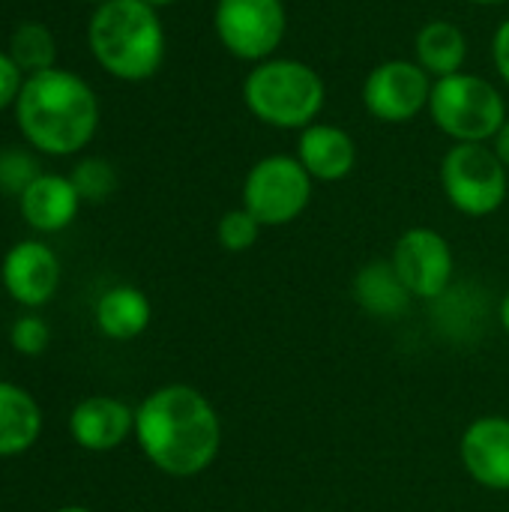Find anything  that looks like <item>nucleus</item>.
Wrapping results in <instances>:
<instances>
[{"mask_svg":"<svg viewBox=\"0 0 509 512\" xmlns=\"http://www.w3.org/2000/svg\"><path fill=\"white\" fill-rule=\"evenodd\" d=\"M354 300L375 318H399L411 306V291L399 279L390 261H372L357 270L354 276Z\"/></svg>","mask_w":509,"mask_h":512,"instance_id":"19","label":"nucleus"},{"mask_svg":"<svg viewBox=\"0 0 509 512\" xmlns=\"http://www.w3.org/2000/svg\"><path fill=\"white\" fill-rule=\"evenodd\" d=\"M432 84L435 78L417 60H384L363 81V105L375 120L399 126L429 111Z\"/></svg>","mask_w":509,"mask_h":512,"instance_id":"9","label":"nucleus"},{"mask_svg":"<svg viewBox=\"0 0 509 512\" xmlns=\"http://www.w3.org/2000/svg\"><path fill=\"white\" fill-rule=\"evenodd\" d=\"M243 102L258 123L303 132L318 123L327 102V87L315 66L294 57H270L246 72Z\"/></svg>","mask_w":509,"mask_h":512,"instance_id":"4","label":"nucleus"},{"mask_svg":"<svg viewBox=\"0 0 509 512\" xmlns=\"http://www.w3.org/2000/svg\"><path fill=\"white\" fill-rule=\"evenodd\" d=\"M498 321H501V327L509 333V294L501 300V306H498Z\"/></svg>","mask_w":509,"mask_h":512,"instance_id":"28","label":"nucleus"},{"mask_svg":"<svg viewBox=\"0 0 509 512\" xmlns=\"http://www.w3.org/2000/svg\"><path fill=\"white\" fill-rule=\"evenodd\" d=\"M135 441L156 471L186 480L216 462L222 423L201 390L165 384L135 408Z\"/></svg>","mask_w":509,"mask_h":512,"instance_id":"1","label":"nucleus"},{"mask_svg":"<svg viewBox=\"0 0 509 512\" xmlns=\"http://www.w3.org/2000/svg\"><path fill=\"white\" fill-rule=\"evenodd\" d=\"M261 228L264 225L246 207H237V210H228L219 219L216 237H219L222 249H228V252H249L261 237Z\"/></svg>","mask_w":509,"mask_h":512,"instance_id":"21","label":"nucleus"},{"mask_svg":"<svg viewBox=\"0 0 509 512\" xmlns=\"http://www.w3.org/2000/svg\"><path fill=\"white\" fill-rule=\"evenodd\" d=\"M492 150L498 153V159L507 165V171H509V117L504 120V126L498 129V135L492 138Z\"/></svg>","mask_w":509,"mask_h":512,"instance_id":"27","label":"nucleus"},{"mask_svg":"<svg viewBox=\"0 0 509 512\" xmlns=\"http://www.w3.org/2000/svg\"><path fill=\"white\" fill-rule=\"evenodd\" d=\"M87 3H96L99 6V3H108V0H87Z\"/></svg>","mask_w":509,"mask_h":512,"instance_id":"32","label":"nucleus"},{"mask_svg":"<svg viewBox=\"0 0 509 512\" xmlns=\"http://www.w3.org/2000/svg\"><path fill=\"white\" fill-rule=\"evenodd\" d=\"M315 180L297 156L273 153L258 159L243 180V207L267 228L300 219L312 201Z\"/></svg>","mask_w":509,"mask_h":512,"instance_id":"7","label":"nucleus"},{"mask_svg":"<svg viewBox=\"0 0 509 512\" xmlns=\"http://www.w3.org/2000/svg\"><path fill=\"white\" fill-rule=\"evenodd\" d=\"M0 279H3L6 294L18 306L39 309L57 294L63 270L51 246H45L42 240H21L6 252Z\"/></svg>","mask_w":509,"mask_h":512,"instance_id":"11","label":"nucleus"},{"mask_svg":"<svg viewBox=\"0 0 509 512\" xmlns=\"http://www.w3.org/2000/svg\"><path fill=\"white\" fill-rule=\"evenodd\" d=\"M297 159L318 183L345 180L357 165V144L351 132L333 123H312L300 132Z\"/></svg>","mask_w":509,"mask_h":512,"instance_id":"14","label":"nucleus"},{"mask_svg":"<svg viewBox=\"0 0 509 512\" xmlns=\"http://www.w3.org/2000/svg\"><path fill=\"white\" fill-rule=\"evenodd\" d=\"M69 435L87 453L117 450L135 435V411L114 396H87L69 414Z\"/></svg>","mask_w":509,"mask_h":512,"instance_id":"13","label":"nucleus"},{"mask_svg":"<svg viewBox=\"0 0 509 512\" xmlns=\"http://www.w3.org/2000/svg\"><path fill=\"white\" fill-rule=\"evenodd\" d=\"M144 3H150L153 9H162V6H171V3H177V0H144Z\"/></svg>","mask_w":509,"mask_h":512,"instance_id":"30","label":"nucleus"},{"mask_svg":"<svg viewBox=\"0 0 509 512\" xmlns=\"http://www.w3.org/2000/svg\"><path fill=\"white\" fill-rule=\"evenodd\" d=\"M54 512H93V510H87V507H78V504H69V507H60V510H54Z\"/></svg>","mask_w":509,"mask_h":512,"instance_id":"31","label":"nucleus"},{"mask_svg":"<svg viewBox=\"0 0 509 512\" xmlns=\"http://www.w3.org/2000/svg\"><path fill=\"white\" fill-rule=\"evenodd\" d=\"M72 183L81 195V201H105L114 189H117V174L105 159H84L78 162V168L72 171Z\"/></svg>","mask_w":509,"mask_h":512,"instance_id":"22","label":"nucleus"},{"mask_svg":"<svg viewBox=\"0 0 509 512\" xmlns=\"http://www.w3.org/2000/svg\"><path fill=\"white\" fill-rule=\"evenodd\" d=\"M459 456L474 483L492 492H509V417L474 420L462 441Z\"/></svg>","mask_w":509,"mask_h":512,"instance_id":"12","label":"nucleus"},{"mask_svg":"<svg viewBox=\"0 0 509 512\" xmlns=\"http://www.w3.org/2000/svg\"><path fill=\"white\" fill-rule=\"evenodd\" d=\"M414 60L438 81L447 75L462 72L465 60H468V36L459 24L435 18L426 21L417 30L414 39Z\"/></svg>","mask_w":509,"mask_h":512,"instance_id":"17","label":"nucleus"},{"mask_svg":"<svg viewBox=\"0 0 509 512\" xmlns=\"http://www.w3.org/2000/svg\"><path fill=\"white\" fill-rule=\"evenodd\" d=\"M9 345L24 357H39L51 345V330L39 315H24L9 330Z\"/></svg>","mask_w":509,"mask_h":512,"instance_id":"23","label":"nucleus"},{"mask_svg":"<svg viewBox=\"0 0 509 512\" xmlns=\"http://www.w3.org/2000/svg\"><path fill=\"white\" fill-rule=\"evenodd\" d=\"M21 75H24V72H21L18 63L9 57V51H0V111L9 108V105H15V99H18V93H21V84H24Z\"/></svg>","mask_w":509,"mask_h":512,"instance_id":"25","label":"nucleus"},{"mask_svg":"<svg viewBox=\"0 0 509 512\" xmlns=\"http://www.w3.org/2000/svg\"><path fill=\"white\" fill-rule=\"evenodd\" d=\"M42 435V408L18 384L0 381V459L27 453Z\"/></svg>","mask_w":509,"mask_h":512,"instance_id":"16","label":"nucleus"},{"mask_svg":"<svg viewBox=\"0 0 509 512\" xmlns=\"http://www.w3.org/2000/svg\"><path fill=\"white\" fill-rule=\"evenodd\" d=\"M468 3H474V6H501L507 0H468Z\"/></svg>","mask_w":509,"mask_h":512,"instance_id":"29","label":"nucleus"},{"mask_svg":"<svg viewBox=\"0 0 509 512\" xmlns=\"http://www.w3.org/2000/svg\"><path fill=\"white\" fill-rule=\"evenodd\" d=\"M39 177L36 165L30 156L18 153V150H6L0 153V189L9 195H21L33 180Z\"/></svg>","mask_w":509,"mask_h":512,"instance_id":"24","label":"nucleus"},{"mask_svg":"<svg viewBox=\"0 0 509 512\" xmlns=\"http://www.w3.org/2000/svg\"><path fill=\"white\" fill-rule=\"evenodd\" d=\"M9 57L18 63L21 72L27 75H36V72H45V69H54V57H57V48H54V36L45 24H36V21H27L21 24L12 39H9Z\"/></svg>","mask_w":509,"mask_h":512,"instance_id":"20","label":"nucleus"},{"mask_svg":"<svg viewBox=\"0 0 509 512\" xmlns=\"http://www.w3.org/2000/svg\"><path fill=\"white\" fill-rule=\"evenodd\" d=\"M441 186L447 201L471 216L483 219L504 207L509 192L507 165L486 144H453L441 162Z\"/></svg>","mask_w":509,"mask_h":512,"instance_id":"6","label":"nucleus"},{"mask_svg":"<svg viewBox=\"0 0 509 512\" xmlns=\"http://www.w3.org/2000/svg\"><path fill=\"white\" fill-rule=\"evenodd\" d=\"M390 264L396 267L411 297L423 300L444 297L456 273L453 249L435 228H408L396 240Z\"/></svg>","mask_w":509,"mask_h":512,"instance_id":"10","label":"nucleus"},{"mask_svg":"<svg viewBox=\"0 0 509 512\" xmlns=\"http://www.w3.org/2000/svg\"><path fill=\"white\" fill-rule=\"evenodd\" d=\"M213 27L231 57L255 66L279 51L288 33V9L282 0H216Z\"/></svg>","mask_w":509,"mask_h":512,"instance_id":"8","label":"nucleus"},{"mask_svg":"<svg viewBox=\"0 0 509 512\" xmlns=\"http://www.w3.org/2000/svg\"><path fill=\"white\" fill-rule=\"evenodd\" d=\"M429 114L435 126L456 144H486L507 120L504 93L474 72H456L438 78L429 96Z\"/></svg>","mask_w":509,"mask_h":512,"instance_id":"5","label":"nucleus"},{"mask_svg":"<svg viewBox=\"0 0 509 512\" xmlns=\"http://www.w3.org/2000/svg\"><path fill=\"white\" fill-rule=\"evenodd\" d=\"M15 120L39 153L72 156L93 141L99 102L81 75L54 66L24 78L15 99Z\"/></svg>","mask_w":509,"mask_h":512,"instance_id":"2","label":"nucleus"},{"mask_svg":"<svg viewBox=\"0 0 509 512\" xmlns=\"http://www.w3.org/2000/svg\"><path fill=\"white\" fill-rule=\"evenodd\" d=\"M150 318H153V306L147 294L135 285L108 288L96 303V327L102 330V336L114 342L138 339L150 327Z\"/></svg>","mask_w":509,"mask_h":512,"instance_id":"18","label":"nucleus"},{"mask_svg":"<svg viewBox=\"0 0 509 512\" xmlns=\"http://www.w3.org/2000/svg\"><path fill=\"white\" fill-rule=\"evenodd\" d=\"M87 42L96 63L120 81H147L165 60V27L144 0L99 3L87 24Z\"/></svg>","mask_w":509,"mask_h":512,"instance_id":"3","label":"nucleus"},{"mask_svg":"<svg viewBox=\"0 0 509 512\" xmlns=\"http://www.w3.org/2000/svg\"><path fill=\"white\" fill-rule=\"evenodd\" d=\"M18 207L24 222L39 234H54L72 225L81 207V195L72 183V177L63 174H39L21 195Z\"/></svg>","mask_w":509,"mask_h":512,"instance_id":"15","label":"nucleus"},{"mask_svg":"<svg viewBox=\"0 0 509 512\" xmlns=\"http://www.w3.org/2000/svg\"><path fill=\"white\" fill-rule=\"evenodd\" d=\"M492 63H495L501 81L509 87V18L492 36Z\"/></svg>","mask_w":509,"mask_h":512,"instance_id":"26","label":"nucleus"}]
</instances>
